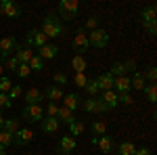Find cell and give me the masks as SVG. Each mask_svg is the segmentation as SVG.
Wrapping results in <instances>:
<instances>
[{"instance_id": "cell-31", "label": "cell", "mask_w": 157, "mask_h": 155, "mask_svg": "<svg viewBox=\"0 0 157 155\" xmlns=\"http://www.w3.org/2000/svg\"><path fill=\"white\" fill-rule=\"evenodd\" d=\"M11 88H13L11 78L2 76V78H0V92H2V95H9V90H11Z\"/></svg>"}, {"instance_id": "cell-27", "label": "cell", "mask_w": 157, "mask_h": 155, "mask_svg": "<svg viewBox=\"0 0 157 155\" xmlns=\"http://www.w3.org/2000/svg\"><path fill=\"white\" fill-rule=\"evenodd\" d=\"M2 130H6V132H11V134H15V132L19 130V119H17V118L4 119V126H2Z\"/></svg>"}, {"instance_id": "cell-13", "label": "cell", "mask_w": 157, "mask_h": 155, "mask_svg": "<svg viewBox=\"0 0 157 155\" xmlns=\"http://www.w3.org/2000/svg\"><path fill=\"white\" fill-rule=\"evenodd\" d=\"M13 57L17 59V63H25V65H27V63L32 61V57H34V50L29 46H17Z\"/></svg>"}, {"instance_id": "cell-16", "label": "cell", "mask_w": 157, "mask_h": 155, "mask_svg": "<svg viewBox=\"0 0 157 155\" xmlns=\"http://www.w3.org/2000/svg\"><path fill=\"white\" fill-rule=\"evenodd\" d=\"M113 82H115V78H113L109 72L101 73V76L97 78V86H98V90H103V92H105V90H113Z\"/></svg>"}, {"instance_id": "cell-11", "label": "cell", "mask_w": 157, "mask_h": 155, "mask_svg": "<svg viewBox=\"0 0 157 155\" xmlns=\"http://www.w3.org/2000/svg\"><path fill=\"white\" fill-rule=\"evenodd\" d=\"M82 96L78 95V92H69V95L63 96V107H67L69 111H75L78 107H82Z\"/></svg>"}, {"instance_id": "cell-19", "label": "cell", "mask_w": 157, "mask_h": 155, "mask_svg": "<svg viewBox=\"0 0 157 155\" xmlns=\"http://www.w3.org/2000/svg\"><path fill=\"white\" fill-rule=\"evenodd\" d=\"M57 119H59V124H67V126H71L73 122H75V115H73V111H69L67 107L61 105L59 111H57Z\"/></svg>"}, {"instance_id": "cell-6", "label": "cell", "mask_w": 157, "mask_h": 155, "mask_svg": "<svg viewBox=\"0 0 157 155\" xmlns=\"http://www.w3.org/2000/svg\"><path fill=\"white\" fill-rule=\"evenodd\" d=\"M46 40H48V38L44 36L40 29H32V32H27V44H25V46H29V48H42L44 44H46Z\"/></svg>"}, {"instance_id": "cell-30", "label": "cell", "mask_w": 157, "mask_h": 155, "mask_svg": "<svg viewBox=\"0 0 157 155\" xmlns=\"http://www.w3.org/2000/svg\"><path fill=\"white\" fill-rule=\"evenodd\" d=\"M105 132H107V124L105 122H94L92 124V134L94 136H103Z\"/></svg>"}, {"instance_id": "cell-18", "label": "cell", "mask_w": 157, "mask_h": 155, "mask_svg": "<svg viewBox=\"0 0 157 155\" xmlns=\"http://www.w3.org/2000/svg\"><path fill=\"white\" fill-rule=\"evenodd\" d=\"M25 101H27V105H40L44 101V92L38 90V88H29L25 92Z\"/></svg>"}, {"instance_id": "cell-48", "label": "cell", "mask_w": 157, "mask_h": 155, "mask_svg": "<svg viewBox=\"0 0 157 155\" xmlns=\"http://www.w3.org/2000/svg\"><path fill=\"white\" fill-rule=\"evenodd\" d=\"M124 67H126V73H128V72H136V63H134L132 59H130V61H124Z\"/></svg>"}, {"instance_id": "cell-21", "label": "cell", "mask_w": 157, "mask_h": 155, "mask_svg": "<svg viewBox=\"0 0 157 155\" xmlns=\"http://www.w3.org/2000/svg\"><path fill=\"white\" fill-rule=\"evenodd\" d=\"M101 101H103L109 109H115L117 105H120V103H117V92H115V90H105V92L101 95Z\"/></svg>"}, {"instance_id": "cell-34", "label": "cell", "mask_w": 157, "mask_h": 155, "mask_svg": "<svg viewBox=\"0 0 157 155\" xmlns=\"http://www.w3.org/2000/svg\"><path fill=\"white\" fill-rule=\"evenodd\" d=\"M57 111H59V105L57 103H48L46 109H44V118H57Z\"/></svg>"}, {"instance_id": "cell-29", "label": "cell", "mask_w": 157, "mask_h": 155, "mask_svg": "<svg viewBox=\"0 0 157 155\" xmlns=\"http://www.w3.org/2000/svg\"><path fill=\"white\" fill-rule=\"evenodd\" d=\"M27 65H29V69H32V72H42V69H44V61L40 59L38 55H34V57H32V61H29Z\"/></svg>"}, {"instance_id": "cell-36", "label": "cell", "mask_w": 157, "mask_h": 155, "mask_svg": "<svg viewBox=\"0 0 157 155\" xmlns=\"http://www.w3.org/2000/svg\"><path fill=\"white\" fill-rule=\"evenodd\" d=\"M13 143V134L6 130H0V145L2 147H9V145Z\"/></svg>"}, {"instance_id": "cell-32", "label": "cell", "mask_w": 157, "mask_h": 155, "mask_svg": "<svg viewBox=\"0 0 157 155\" xmlns=\"http://www.w3.org/2000/svg\"><path fill=\"white\" fill-rule=\"evenodd\" d=\"M82 132H84V124H82V122H78V119H75V122H73L71 126H69V134H71L73 138H75V134H78V136H80V134H82Z\"/></svg>"}, {"instance_id": "cell-35", "label": "cell", "mask_w": 157, "mask_h": 155, "mask_svg": "<svg viewBox=\"0 0 157 155\" xmlns=\"http://www.w3.org/2000/svg\"><path fill=\"white\" fill-rule=\"evenodd\" d=\"M21 95H23V88H21L19 84H13V88L9 90V99H11V101H15V99H19Z\"/></svg>"}, {"instance_id": "cell-49", "label": "cell", "mask_w": 157, "mask_h": 155, "mask_svg": "<svg viewBox=\"0 0 157 155\" xmlns=\"http://www.w3.org/2000/svg\"><path fill=\"white\" fill-rule=\"evenodd\" d=\"M134 155H151V151H149L147 147H140V149H136V151H134Z\"/></svg>"}, {"instance_id": "cell-8", "label": "cell", "mask_w": 157, "mask_h": 155, "mask_svg": "<svg viewBox=\"0 0 157 155\" xmlns=\"http://www.w3.org/2000/svg\"><path fill=\"white\" fill-rule=\"evenodd\" d=\"M0 13H2L4 17L15 19V17H19V15H21V6H19V4H15V2H11V0H2V2H0Z\"/></svg>"}, {"instance_id": "cell-47", "label": "cell", "mask_w": 157, "mask_h": 155, "mask_svg": "<svg viewBox=\"0 0 157 155\" xmlns=\"http://www.w3.org/2000/svg\"><path fill=\"white\" fill-rule=\"evenodd\" d=\"M107 111H109V107L101 101V99H97V113H107Z\"/></svg>"}, {"instance_id": "cell-5", "label": "cell", "mask_w": 157, "mask_h": 155, "mask_svg": "<svg viewBox=\"0 0 157 155\" xmlns=\"http://www.w3.org/2000/svg\"><path fill=\"white\" fill-rule=\"evenodd\" d=\"M73 48L78 50V55H84L86 50L90 48V44H88V34H86L84 27H78V34L73 38Z\"/></svg>"}, {"instance_id": "cell-28", "label": "cell", "mask_w": 157, "mask_h": 155, "mask_svg": "<svg viewBox=\"0 0 157 155\" xmlns=\"http://www.w3.org/2000/svg\"><path fill=\"white\" fill-rule=\"evenodd\" d=\"M82 107L88 113H97V96H88L86 101H82Z\"/></svg>"}, {"instance_id": "cell-2", "label": "cell", "mask_w": 157, "mask_h": 155, "mask_svg": "<svg viewBox=\"0 0 157 155\" xmlns=\"http://www.w3.org/2000/svg\"><path fill=\"white\" fill-rule=\"evenodd\" d=\"M57 11H59V15L65 19V21H71V19L78 17L80 2H75V0H61L59 6H57Z\"/></svg>"}, {"instance_id": "cell-1", "label": "cell", "mask_w": 157, "mask_h": 155, "mask_svg": "<svg viewBox=\"0 0 157 155\" xmlns=\"http://www.w3.org/2000/svg\"><path fill=\"white\" fill-rule=\"evenodd\" d=\"M40 32L46 38H59V36H63V23H61V19L55 13H48L44 17V21H42V29Z\"/></svg>"}, {"instance_id": "cell-44", "label": "cell", "mask_w": 157, "mask_h": 155, "mask_svg": "<svg viewBox=\"0 0 157 155\" xmlns=\"http://www.w3.org/2000/svg\"><path fill=\"white\" fill-rule=\"evenodd\" d=\"M73 82L78 84L80 88H86V84H88V78H86V73H75V80Z\"/></svg>"}, {"instance_id": "cell-37", "label": "cell", "mask_w": 157, "mask_h": 155, "mask_svg": "<svg viewBox=\"0 0 157 155\" xmlns=\"http://www.w3.org/2000/svg\"><path fill=\"white\" fill-rule=\"evenodd\" d=\"M52 80H55V86L63 88V84H67V76H65L63 72H57L55 76H52Z\"/></svg>"}, {"instance_id": "cell-50", "label": "cell", "mask_w": 157, "mask_h": 155, "mask_svg": "<svg viewBox=\"0 0 157 155\" xmlns=\"http://www.w3.org/2000/svg\"><path fill=\"white\" fill-rule=\"evenodd\" d=\"M0 155H6V147H2V145H0Z\"/></svg>"}, {"instance_id": "cell-14", "label": "cell", "mask_w": 157, "mask_h": 155, "mask_svg": "<svg viewBox=\"0 0 157 155\" xmlns=\"http://www.w3.org/2000/svg\"><path fill=\"white\" fill-rule=\"evenodd\" d=\"M113 90H115L117 95H124V92H130V90H132V84H130V78H128V76H120V78H115V82H113Z\"/></svg>"}, {"instance_id": "cell-7", "label": "cell", "mask_w": 157, "mask_h": 155, "mask_svg": "<svg viewBox=\"0 0 157 155\" xmlns=\"http://www.w3.org/2000/svg\"><path fill=\"white\" fill-rule=\"evenodd\" d=\"M34 141V132L29 130V128H19V130L13 134V143L19 145V147H25L27 143H32Z\"/></svg>"}, {"instance_id": "cell-40", "label": "cell", "mask_w": 157, "mask_h": 155, "mask_svg": "<svg viewBox=\"0 0 157 155\" xmlns=\"http://www.w3.org/2000/svg\"><path fill=\"white\" fill-rule=\"evenodd\" d=\"M17 76H19V78H27V76H29V73H32V69H29V65H25V63H19V67H17Z\"/></svg>"}, {"instance_id": "cell-3", "label": "cell", "mask_w": 157, "mask_h": 155, "mask_svg": "<svg viewBox=\"0 0 157 155\" xmlns=\"http://www.w3.org/2000/svg\"><path fill=\"white\" fill-rule=\"evenodd\" d=\"M21 118L29 124H40L44 119V107L42 105H27L25 103L23 111H21Z\"/></svg>"}, {"instance_id": "cell-20", "label": "cell", "mask_w": 157, "mask_h": 155, "mask_svg": "<svg viewBox=\"0 0 157 155\" xmlns=\"http://www.w3.org/2000/svg\"><path fill=\"white\" fill-rule=\"evenodd\" d=\"M97 147L103 151V153H111V151L115 149V143H113L111 134H103V136H98V145Z\"/></svg>"}, {"instance_id": "cell-4", "label": "cell", "mask_w": 157, "mask_h": 155, "mask_svg": "<svg viewBox=\"0 0 157 155\" xmlns=\"http://www.w3.org/2000/svg\"><path fill=\"white\" fill-rule=\"evenodd\" d=\"M88 44L94 48H105L109 44V34L101 27L92 29V32H88Z\"/></svg>"}, {"instance_id": "cell-12", "label": "cell", "mask_w": 157, "mask_h": 155, "mask_svg": "<svg viewBox=\"0 0 157 155\" xmlns=\"http://www.w3.org/2000/svg\"><path fill=\"white\" fill-rule=\"evenodd\" d=\"M63 96H65V92H63V88H59V86H55V84H50V86H46V88H44V99H48L50 103H57V101H63Z\"/></svg>"}, {"instance_id": "cell-15", "label": "cell", "mask_w": 157, "mask_h": 155, "mask_svg": "<svg viewBox=\"0 0 157 155\" xmlns=\"http://www.w3.org/2000/svg\"><path fill=\"white\" fill-rule=\"evenodd\" d=\"M57 55H59V46H57V44H48V42H46L42 48H38V57L42 61L44 59H55Z\"/></svg>"}, {"instance_id": "cell-51", "label": "cell", "mask_w": 157, "mask_h": 155, "mask_svg": "<svg viewBox=\"0 0 157 155\" xmlns=\"http://www.w3.org/2000/svg\"><path fill=\"white\" fill-rule=\"evenodd\" d=\"M4 119L6 118H2V113H0V130H2V126H4Z\"/></svg>"}, {"instance_id": "cell-33", "label": "cell", "mask_w": 157, "mask_h": 155, "mask_svg": "<svg viewBox=\"0 0 157 155\" xmlns=\"http://www.w3.org/2000/svg\"><path fill=\"white\" fill-rule=\"evenodd\" d=\"M145 92H147V99H149L151 103H155V101H157V86H155V84L145 86Z\"/></svg>"}, {"instance_id": "cell-10", "label": "cell", "mask_w": 157, "mask_h": 155, "mask_svg": "<svg viewBox=\"0 0 157 155\" xmlns=\"http://www.w3.org/2000/svg\"><path fill=\"white\" fill-rule=\"evenodd\" d=\"M75 138H73L71 134H65V136H61V141H59V153L61 155H69L75 149Z\"/></svg>"}, {"instance_id": "cell-46", "label": "cell", "mask_w": 157, "mask_h": 155, "mask_svg": "<svg viewBox=\"0 0 157 155\" xmlns=\"http://www.w3.org/2000/svg\"><path fill=\"white\" fill-rule=\"evenodd\" d=\"M145 29L149 32V36H155V34H157V21H151V23H147V25H145Z\"/></svg>"}, {"instance_id": "cell-52", "label": "cell", "mask_w": 157, "mask_h": 155, "mask_svg": "<svg viewBox=\"0 0 157 155\" xmlns=\"http://www.w3.org/2000/svg\"><path fill=\"white\" fill-rule=\"evenodd\" d=\"M2 76H4V67L0 65V78H2Z\"/></svg>"}, {"instance_id": "cell-38", "label": "cell", "mask_w": 157, "mask_h": 155, "mask_svg": "<svg viewBox=\"0 0 157 155\" xmlns=\"http://www.w3.org/2000/svg\"><path fill=\"white\" fill-rule=\"evenodd\" d=\"M86 92H88L90 96H97V95H98L97 80H88V84H86Z\"/></svg>"}, {"instance_id": "cell-25", "label": "cell", "mask_w": 157, "mask_h": 155, "mask_svg": "<svg viewBox=\"0 0 157 155\" xmlns=\"http://www.w3.org/2000/svg\"><path fill=\"white\" fill-rule=\"evenodd\" d=\"M71 67L75 69V73H84V69L88 67V65H86V59L82 57V55H75V57L71 59Z\"/></svg>"}, {"instance_id": "cell-42", "label": "cell", "mask_w": 157, "mask_h": 155, "mask_svg": "<svg viewBox=\"0 0 157 155\" xmlns=\"http://www.w3.org/2000/svg\"><path fill=\"white\" fill-rule=\"evenodd\" d=\"M97 27H98V17H88V19H86L84 29H90V32H92V29H97Z\"/></svg>"}, {"instance_id": "cell-43", "label": "cell", "mask_w": 157, "mask_h": 155, "mask_svg": "<svg viewBox=\"0 0 157 155\" xmlns=\"http://www.w3.org/2000/svg\"><path fill=\"white\" fill-rule=\"evenodd\" d=\"M117 103H124V105H132L134 99L130 96V92H124V95H117Z\"/></svg>"}, {"instance_id": "cell-45", "label": "cell", "mask_w": 157, "mask_h": 155, "mask_svg": "<svg viewBox=\"0 0 157 155\" xmlns=\"http://www.w3.org/2000/svg\"><path fill=\"white\" fill-rule=\"evenodd\" d=\"M147 80L151 84H155V80H157V69L155 67H149V72H147Z\"/></svg>"}, {"instance_id": "cell-9", "label": "cell", "mask_w": 157, "mask_h": 155, "mask_svg": "<svg viewBox=\"0 0 157 155\" xmlns=\"http://www.w3.org/2000/svg\"><path fill=\"white\" fill-rule=\"evenodd\" d=\"M15 48H17V40H15L13 36L2 38V40H0V59L6 61L9 57H11V52L15 50Z\"/></svg>"}, {"instance_id": "cell-39", "label": "cell", "mask_w": 157, "mask_h": 155, "mask_svg": "<svg viewBox=\"0 0 157 155\" xmlns=\"http://www.w3.org/2000/svg\"><path fill=\"white\" fill-rule=\"evenodd\" d=\"M4 69H9V72H17V67H19V63H17V59L15 57H9V59L4 61V65H2Z\"/></svg>"}, {"instance_id": "cell-22", "label": "cell", "mask_w": 157, "mask_h": 155, "mask_svg": "<svg viewBox=\"0 0 157 155\" xmlns=\"http://www.w3.org/2000/svg\"><path fill=\"white\" fill-rule=\"evenodd\" d=\"M130 84H132V88H136V90H145V73L140 72H134V76L130 78Z\"/></svg>"}, {"instance_id": "cell-41", "label": "cell", "mask_w": 157, "mask_h": 155, "mask_svg": "<svg viewBox=\"0 0 157 155\" xmlns=\"http://www.w3.org/2000/svg\"><path fill=\"white\" fill-rule=\"evenodd\" d=\"M11 105H13V101L9 99V95H2L0 92V111L2 109H11Z\"/></svg>"}, {"instance_id": "cell-26", "label": "cell", "mask_w": 157, "mask_h": 155, "mask_svg": "<svg viewBox=\"0 0 157 155\" xmlns=\"http://www.w3.org/2000/svg\"><path fill=\"white\" fill-rule=\"evenodd\" d=\"M109 73L113 76V78H120V76H126V67H124V61H115L113 65H111V69Z\"/></svg>"}, {"instance_id": "cell-23", "label": "cell", "mask_w": 157, "mask_h": 155, "mask_svg": "<svg viewBox=\"0 0 157 155\" xmlns=\"http://www.w3.org/2000/svg\"><path fill=\"white\" fill-rule=\"evenodd\" d=\"M155 15H157V9L155 4H151V6H147V9H143V13H140V17H143V23H151V21H155Z\"/></svg>"}, {"instance_id": "cell-24", "label": "cell", "mask_w": 157, "mask_h": 155, "mask_svg": "<svg viewBox=\"0 0 157 155\" xmlns=\"http://www.w3.org/2000/svg\"><path fill=\"white\" fill-rule=\"evenodd\" d=\"M134 151H136L134 143L126 141V143H120V145H117V151H115V153H117V155H134Z\"/></svg>"}, {"instance_id": "cell-17", "label": "cell", "mask_w": 157, "mask_h": 155, "mask_svg": "<svg viewBox=\"0 0 157 155\" xmlns=\"http://www.w3.org/2000/svg\"><path fill=\"white\" fill-rule=\"evenodd\" d=\"M59 119L57 118H44L42 122H40V128H42V132L44 134H52V132H57L59 130Z\"/></svg>"}]
</instances>
